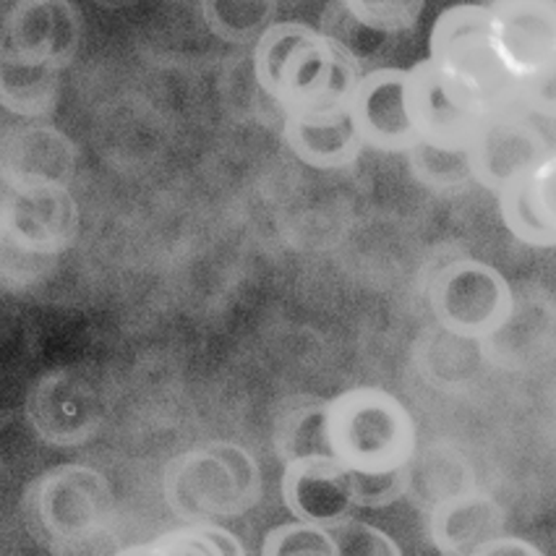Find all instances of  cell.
Segmentation results:
<instances>
[{"mask_svg": "<svg viewBox=\"0 0 556 556\" xmlns=\"http://www.w3.org/2000/svg\"><path fill=\"white\" fill-rule=\"evenodd\" d=\"M314 31L316 27L303 22H271L269 27L258 35L254 48V76L258 87L264 89V94L269 97L286 58L293 53L306 37H312Z\"/></svg>", "mask_w": 556, "mask_h": 556, "instance_id": "obj_20", "label": "cell"}, {"mask_svg": "<svg viewBox=\"0 0 556 556\" xmlns=\"http://www.w3.org/2000/svg\"><path fill=\"white\" fill-rule=\"evenodd\" d=\"M429 306L439 327L455 338L486 340L509 325L515 295L500 269L478 258H460L437 271Z\"/></svg>", "mask_w": 556, "mask_h": 556, "instance_id": "obj_5", "label": "cell"}, {"mask_svg": "<svg viewBox=\"0 0 556 556\" xmlns=\"http://www.w3.org/2000/svg\"><path fill=\"white\" fill-rule=\"evenodd\" d=\"M476 556H491V554H541V548L535 546V543H530L526 539H520V535H507V533H500L494 535V539L483 541L481 546L473 552Z\"/></svg>", "mask_w": 556, "mask_h": 556, "instance_id": "obj_25", "label": "cell"}, {"mask_svg": "<svg viewBox=\"0 0 556 556\" xmlns=\"http://www.w3.org/2000/svg\"><path fill=\"white\" fill-rule=\"evenodd\" d=\"M364 68L345 42L316 29L280 66L269 97L282 115H314L348 110Z\"/></svg>", "mask_w": 556, "mask_h": 556, "instance_id": "obj_4", "label": "cell"}, {"mask_svg": "<svg viewBox=\"0 0 556 556\" xmlns=\"http://www.w3.org/2000/svg\"><path fill=\"white\" fill-rule=\"evenodd\" d=\"M282 502L299 520L332 528L355 509L353 470H348L332 452L301 455L282 470Z\"/></svg>", "mask_w": 556, "mask_h": 556, "instance_id": "obj_11", "label": "cell"}, {"mask_svg": "<svg viewBox=\"0 0 556 556\" xmlns=\"http://www.w3.org/2000/svg\"><path fill=\"white\" fill-rule=\"evenodd\" d=\"M264 556H286V554H325V556H340L338 543L332 539V530L316 522L299 520L282 522V526L271 528L264 535L262 543Z\"/></svg>", "mask_w": 556, "mask_h": 556, "instance_id": "obj_22", "label": "cell"}, {"mask_svg": "<svg viewBox=\"0 0 556 556\" xmlns=\"http://www.w3.org/2000/svg\"><path fill=\"white\" fill-rule=\"evenodd\" d=\"M29 517L40 526L37 533L48 539L74 541L94 535L110 517L108 481L81 465L50 470L29 491Z\"/></svg>", "mask_w": 556, "mask_h": 556, "instance_id": "obj_7", "label": "cell"}, {"mask_svg": "<svg viewBox=\"0 0 556 556\" xmlns=\"http://www.w3.org/2000/svg\"><path fill=\"white\" fill-rule=\"evenodd\" d=\"M426 58L489 115L530 110L496 48L486 3L444 9L434 18Z\"/></svg>", "mask_w": 556, "mask_h": 556, "instance_id": "obj_2", "label": "cell"}, {"mask_svg": "<svg viewBox=\"0 0 556 556\" xmlns=\"http://www.w3.org/2000/svg\"><path fill=\"white\" fill-rule=\"evenodd\" d=\"M342 14L368 35H405L421 22L426 0H340Z\"/></svg>", "mask_w": 556, "mask_h": 556, "instance_id": "obj_19", "label": "cell"}, {"mask_svg": "<svg viewBox=\"0 0 556 556\" xmlns=\"http://www.w3.org/2000/svg\"><path fill=\"white\" fill-rule=\"evenodd\" d=\"M500 515L502 513L491 500L463 496V500H452L437 509L431 533H434L437 546L442 552L468 554V543L465 541H473V548H470V554H473L483 541L502 533Z\"/></svg>", "mask_w": 556, "mask_h": 556, "instance_id": "obj_16", "label": "cell"}, {"mask_svg": "<svg viewBox=\"0 0 556 556\" xmlns=\"http://www.w3.org/2000/svg\"><path fill=\"white\" fill-rule=\"evenodd\" d=\"M123 554H163V556H243L245 548L230 530L215 522H191V526L157 535L152 543L123 548Z\"/></svg>", "mask_w": 556, "mask_h": 556, "instance_id": "obj_18", "label": "cell"}, {"mask_svg": "<svg viewBox=\"0 0 556 556\" xmlns=\"http://www.w3.org/2000/svg\"><path fill=\"white\" fill-rule=\"evenodd\" d=\"M355 483V507L379 509L390 507V504L400 502L410 489V468L394 470V473L381 476H366L353 473Z\"/></svg>", "mask_w": 556, "mask_h": 556, "instance_id": "obj_24", "label": "cell"}, {"mask_svg": "<svg viewBox=\"0 0 556 556\" xmlns=\"http://www.w3.org/2000/svg\"><path fill=\"white\" fill-rule=\"evenodd\" d=\"M491 27L504 66L526 105L556 115V0H489Z\"/></svg>", "mask_w": 556, "mask_h": 556, "instance_id": "obj_3", "label": "cell"}, {"mask_svg": "<svg viewBox=\"0 0 556 556\" xmlns=\"http://www.w3.org/2000/svg\"><path fill=\"white\" fill-rule=\"evenodd\" d=\"M504 228L533 249H556V144L496 191Z\"/></svg>", "mask_w": 556, "mask_h": 556, "instance_id": "obj_13", "label": "cell"}, {"mask_svg": "<svg viewBox=\"0 0 556 556\" xmlns=\"http://www.w3.org/2000/svg\"><path fill=\"white\" fill-rule=\"evenodd\" d=\"M277 447L282 457L293 460L301 455L329 452L327 444V403L295 407L277 431Z\"/></svg>", "mask_w": 556, "mask_h": 556, "instance_id": "obj_21", "label": "cell"}, {"mask_svg": "<svg viewBox=\"0 0 556 556\" xmlns=\"http://www.w3.org/2000/svg\"><path fill=\"white\" fill-rule=\"evenodd\" d=\"M61 92V71L27 66L3 58L0 61V97L5 110L22 118H42L55 108Z\"/></svg>", "mask_w": 556, "mask_h": 556, "instance_id": "obj_17", "label": "cell"}, {"mask_svg": "<svg viewBox=\"0 0 556 556\" xmlns=\"http://www.w3.org/2000/svg\"><path fill=\"white\" fill-rule=\"evenodd\" d=\"M327 444L353 473L381 476L410 468L418 429L403 400L381 387H353L327 400Z\"/></svg>", "mask_w": 556, "mask_h": 556, "instance_id": "obj_1", "label": "cell"}, {"mask_svg": "<svg viewBox=\"0 0 556 556\" xmlns=\"http://www.w3.org/2000/svg\"><path fill=\"white\" fill-rule=\"evenodd\" d=\"M282 136H286L288 150L314 170H342L353 165L366 150L348 110L286 115Z\"/></svg>", "mask_w": 556, "mask_h": 556, "instance_id": "obj_14", "label": "cell"}, {"mask_svg": "<svg viewBox=\"0 0 556 556\" xmlns=\"http://www.w3.org/2000/svg\"><path fill=\"white\" fill-rule=\"evenodd\" d=\"M332 539L338 543L340 556H400L403 548L394 543L384 530L377 526H368L364 520L345 517V520L334 522Z\"/></svg>", "mask_w": 556, "mask_h": 556, "instance_id": "obj_23", "label": "cell"}, {"mask_svg": "<svg viewBox=\"0 0 556 556\" xmlns=\"http://www.w3.org/2000/svg\"><path fill=\"white\" fill-rule=\"evenodd\" d=\"M79 45L81 18L71 0H18L5 18L3 58L9 61L61 71Z\"/></svg>", "mask_w": 556, "mask_h": 556, "instance_id": "obj_8", "label": "cell"}, {"mask_svg": "<svg viewBox=\"0 0 556 556\" xmlns=\"http://www.w3.org/2000/svg\"><path fill=\"white\" fill-rule=\"evenodd\" d=\"M74 157L66 136L35 128L18 136V147H5V186L35 189V186H66Z\"/></svg>", "mask_w": 556, "mask_h": 556, "instance_id": "obj_15", "label": "cell"}, {"mask_svg": "<svg viewBox=\"0 0 556 556\" xmlns=\"http://www.w3.org/2000/svg\"><path fill=\"white\" fill-rule=\"evenodd\" d=\"M407 113L421 147L465 154L491 115L439 71L429 58L407 68Z\"/></svg>", "mask_w": 556, "mask_h": 556, "instance_id": "obj_6", "label": "cell"}, {"mask_svg": "<svg viewBox=\"0 0 556 556\" xmlns=\"http://www.w3.org/2000/svg\"><path fill=\"white\" fill-rule=\"evenodd\" d=\"M76 230V210L66 186H5L3 232L29 254L66 249Z\"/></svg>", "mask_w": 556, "mask_h": 556, "instance_id": "obj_12", "label": "cell"}, {"mask_svg": "<svg viewBox=\"0 0 556 556\" xmlns=\"http://www.w3.org/2000/svg\"><path fill=\"white\" fill-rule=\"evenodd\" d=\"M535 118L539 113L533 110H507L491 115L473 147L465 152L470 180L496 193L507 180L526 173L535 160H541L552 141L546 139Z\"/></svg>", "mask_w": 556, "mask_h": 556, "instance_id": "obj_10", "label": "cell"}, {"mask_svg": "<svg viewBox=\"0 0 556 556\" xmlns=\"http://www.w3.org/2000/svg\"><path fill=\"white\" fill-rule=\"evenodd\" d=\"M348 113L368 150L410 154L421 147L407 113V68L381 66L364 71Z\"/></svg>", "mask_w": 556, "mask_h": 556, "instance_id": "obj_9", "label": "cell"}]
</instances>
